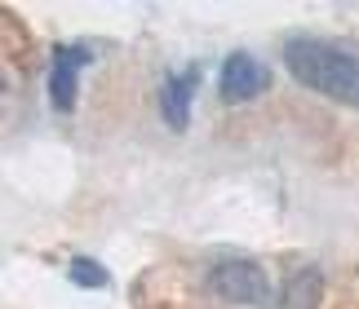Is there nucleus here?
I'll return each instance as SVG.
<instances>
[{"label": "nucleus", "mask_w": 359, "mask_h": 309, "mask_svg": "<svg viewBox=\"0 0 359 309\" xmlns=\"http://www.w3.org/2000/svg\"><path fill=\"white\" fill-rule=\"evenodd\" d=\"M284 66L297 84L333 102H359V53L341 40L324 36H288L284 40Z\"/></svg>", "instance_id": "obj_1"}, {"label": "nucleus", "mask_w": 359, "mask_h": 309, "mask_svg": "<svg viewBox=\"0 0 359 309\" xmlns=\"http://www.w3.org/2000/svg\"><path fill=\"white\" fill-rule=\"evenodd\" d=\"M209 292L226 305H271V278L257 261L226 257L209 270Z\"/></svg>", "instance_id": "obj_2"}, {"label": "nucleus", "mask_w": 359, "mask_h": 309, "mask_svg": "<svg viewBox=\"0 0 359 309\" xmlns=\"http://www.w3.org/2000/svg\"><path fill=\"white\" fill-rule=\"evenodd\" d=\"M85 66H89V49L53 45V53H49V102L58 110L76 106V84H80V71H85Z\"/></svg>", "instance_id": "obj_3"}, {"label": "nucleus", "mask_w": 359, "mask_h": 309, "mask_svg": "<svg viewBox=\"0 0 359 309\" xmlns=\"http://www.w3.org/2000/svg\"><path fill=\"white\" fill-rule=\"evenodd\" d=\"M271 89V71L262 66L253 53H231L222 62V102H253L257 93Z\"/></svg>", "instance_id": "obj_4"}, {"label": "nucleus", "mask_w": 359, "mask_h": 309, "mask_svg": "<svg viewBox=\"0 0 359 309\" xmlns=\"http://www.w3.org/2000/svg\"><path fill=\"white\" fill-rule=\"evenodd\" d=\"M196 89H200V66H187V71L164 76V84H160V115H164V124H169L173 133H182L191 124V97H196Z\"/></svg>", "instance_id": "obj_5"}, {"label": "nucleus", "mask_w": 359, "mask_h": 309, "mask_svg": "<svg viewBox=\"0 0 359 309\" xmlns=\"http://www.w3.org/2000/svg\"><path fill=\"white\" fill-rule=\"evenodd\" d=\"M324 301V274L315 265H302L284 278L280 296H275V309H320Z\"/></svg>", "instance_id": "obj_6"}, {"label": "nucleus", "mask_w": 359, "mask_h": 309, "mask_svg": "<svg viewBox=\"0 0 359 309\" xmlns=\"http://www.w3.org/2000/svg\"><path fill=\"white\" fill-rule=\"evenodd\" d=\"M67 274H72L76 287H107V270H102L98 261H72V270H67Z\"/></svg>", "instance_id": "obj_7"}]
</instances>
